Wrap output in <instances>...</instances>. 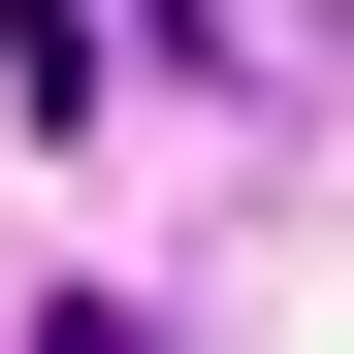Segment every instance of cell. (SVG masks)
<instances>
[{
    "instance_id": "6da1fadb",
    "label": "cell",
    "mask_w": 354,
    "mask_h": 354,
    "mask_svg": "<svg viewBox=\"0 0 354 354\" xmlns=\"http://www.w3.org/2000/svg\"><path fill=\"white\" fill-rule=\"evenodd\" d=\"M161 32H194V65H322V0H161Z\"/></svg>"
}]
</instances>
